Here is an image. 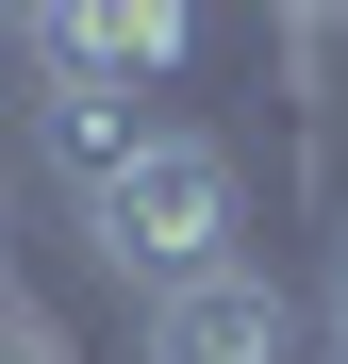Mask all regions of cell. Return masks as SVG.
Wrapping results in <instances>:
<instances>
[{
	"label": "cell",
	"instance_id": "5",
	"mask_svg": "<svg viewBox=\"0 0 348 364\" xmlns=\"http://www.w3.org/2000/svg\"><path fill=\"white\" fill-rule=\"evenodd\" d=\"M282 33H299V100H315V67L348 50V0H282Z\"/></svg>",
	"mask_w": 348,
	"mask_h": 364
},
{
	"label": "cell",
	"instance_id": "2",
	"mask_svg": "<svg viewBox=\"0 0 348 364\" xmlns=\"http://www.w3.org/2000/svg\"><path fill=\"white\" fill-rule=\"evenodd\" d=\"M315 331H299V282L282 265H199V282H166L149 298V331H133V364H299Z\"/></svg>",
	"mask_w": 348,
	"mask_h": 364
},
{
	"label": "cell",
	"instance_id": "1",
	"mask_svg": "<svg viewBox=\"0 0 348 364\" xmlns=\"http://www.w3.org/2000/svg\"><path fill=\"white\" fill-rule=\"evenodd\" d=\"M83 232H100V265H133V282L166 298V282L232 265V232H249V166H232L216 133H149V149L83 199Z\"/></svg>",
	"mask_w": 348,
	"mask_h": 364
},
{
	"label": "cell",
	"instance_id": "3",
	"mask_svg": "<svg viewBox=\"0 0 348 364\" xmlns=\"http://www.w3.org/2000/svg\"><path fill=\"white\" fill-rule=\"evenodd\" d=\"M199 67V0H50L33 17V83H133L166 100Z\"/></svg>",
	"mask_w": 348,
	"mask_h": 364
},
{
	"label": "cell",
	"instance_id": "4",
	"mask_svg": "<svg viewBox=\"0 0 348 364\" xmlns=\"http://www.w3.org/2000/svg\"><path fill=\"white\" fill-rule=\"evenodd\" d=\"M149 133H166V116H149L133 83H33V149H50V182H67V199H100Z\"/></svg>",
	"mask_w": 348,
	"mask_h": 364
},
{
	"label": "cell",
	"instance_id": "6",
	"mask_svg": "<svg viewBox=\"0 0 348 364\" xmlns=\"http://www.w3.org/2000/svg\"><path fill=\"white\" fill-rule=\"evenodd\" d=\"M0 17H17V33H33V17H50V0H0Z\"/></svg>",
	"mask_w": 348,
	"mask_h": 364
}]
</instances>
